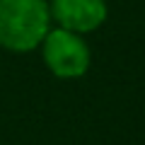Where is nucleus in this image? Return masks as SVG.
Masks as SVG:
<instances>
[{
	"label": "nucleus",
	"mask_w": 145,
	"mask_h": 145,
	"mask_svg": "<svg viewBox=\"0 0 145 145\" xmlns=\"http://www.w3.org/2000/svg\"><path fill=\"white\" fill-rule=\"evenodd\" d=\"M44 63L58 78H80L89 68V48L82 36L68 29H48L41 41Z\"/></svg>",
	"instance_id": "f03ea898"
},
{
	"label": "nucleus",
	"mask_w": 145,
	"mask_h": 145,
	"mask_svg": "<svg viewBox=\"0 0 145 145\" xmlns=\"http://www.w3.org/2000/svg\"><path fill=\"white\" fill-rule=\"evenodd\" d=\"M51 27L46 0H0V46L27 53L44 41Z\"/></svg>",
	"instance_id": "f257e3e1"
},
{
	"label": "nucleus",
	"mask_w": 145,
	"mask_h": 145,
	"mask_svg": "<svg viewBox=\"0 0 145 145\" xmlns=\"http://www.w3.org/2000/svg\"><path fill=\"white\" fill-rule=\"evenodd\" d=\"M51 17L61 24V29L75 34H89L106 20L104 0H51Z\"/></svg>",
	"instance_id": "7ed1b4c3"
}]
</instances>
